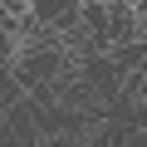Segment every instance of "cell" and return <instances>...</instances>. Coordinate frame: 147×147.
<instances>
[{
  "label": "cell",
  "instance_id": "obj_1",
  "mask_svg": "<svg viewBox=\"0 0 147 147\" xmlns=\"http://www.w3.org/2000/svg\"><path fill=\"white\" fill-rule=\"evenodd\" d=\"M30 25L69 34L74 25H79V0H30Z\"/></svg>",
  "mask_w": 147,
  "mask_h": 147
}]
</instances>
